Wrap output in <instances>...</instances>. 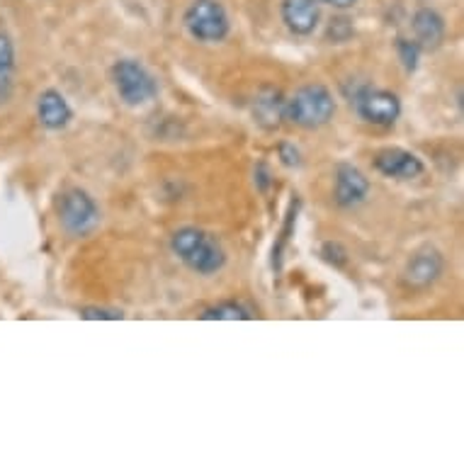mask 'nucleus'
<instances>
[{
  "label": "nucleus",
  "mask_w": 464,
  "mask_h": 464,
  "mask_svg": "<svg viewBox=\"0 0 464 464\" xmlns=\"http://www.w3.org/2000/svg\"><path fill=\"white\" fill-rule=\"evenodd\" d=\"M170 251L188 270L209 277L227 266V251L214 234L199 227H183L173 231Z\"/></svg>",
  "instance_id": "nucleus-1"
},
{
  "label": "nucleus",
  "mask_w": 464,
  "mask_h": 464,
  "mask_svg": "<svg viewBox=\"0 0 464 464\" xmlns=\"http://www.w3.org/2000/svg\"><path fill=\"white\" fill-rule=\"evenodd\" d=\"M335 114V98L326 85H302L285 100V120L299 130L314 131L326 127Z\"/></svg>",
  "instance_id": "nucleus-2"
},
{
  "label": "nucleus",
  "mask_w": 464,
  "mask_h": 464,
  "mask_svg": "<svg viewBox=\"0 0 464 464\" xmlns=\"http://www.w3.org/2000/svg\"><path fill=\"white\" fill-rule=\"evenodd\" d=\"M110 83L127 107H144L159 98V81L137 59H117L110 66Z\"/></svg>",
  "instance_id": "nucleus-3"
},
{
  "label": "nucleus",
  "mask_w": 464,
  "mask_h": 464,
  "mask_svg": "<svg viewBox=\"0 0 464 464\" xmlns=\"http://www.w3.org/2000/svg\"><path fill=\"white\" fill-rule=\"evenodd\" d=\"M183 24L199 44H219L231 32V20L219 0H192L185 10Z\"/></svg>",
  "instance_id": "nucleus-4"
},
{
  "label": "nucleus",
  "mask_w": 464,
  "mask_h": 464,
  "mask_svg": "<svg viewBox=\"0 0 464 464\" xmlns=\"http://www.w3.org/2000/svg\"><path fill=\"white\" fill-rule=\"evenodd\" d=\"M56 212H59V224L71 238L91 237L102 221L98 202L81 188H71L63 192Z\"/></svg>",
  "instance_id": "nucleus-5"
},
{
  "label": "nucleus",
  "mask_w": 464,
  "mask_h": 464,
  "mask_svg": "<svg viewBox=\"0 0 464 464\" xmlns=\"http://www.w3.org/2000/svg\"><path fill=\"white\" fill-rule=\"evenodd\" d=\"M351 102L360 120L372 127H392L401 117V100L392 91L360 85L351 95Z\"/></svg>",
  "instance_id": "nucleus-6"
},
{
  "label": "nucleus",
  "mask_w": 464,
  "mask_h": 464,
  "mask_svg": "<svg viewBox=\"0 0 464 464\" xmlns=\"http://www.w3.org/2000/svg\"><path fill=\"white\" fill-rule=\"evenodd\" d=\"M372 166L380 176L392 178V180H416L426 170L423 160L401 146H389V149L374 153Z\"/></svg>",
  "instance_id": "nucleus-7"
},
{
  "label": "nucleus",
  "mask_w": 464,
  "mask_h": 464,
  "mask_svg": "<svg viewBox=\"0 0 464 464\" xmlns=\"http://www.w3.org/2000/svg\"><path fill=\"white\" fill-rule=\"evenodd\" d=\"M442 270H445V258L442 253L433 246H423L409 258L403 267V285L413 289H426L440 280Z\"/></svg>",
  "instance_id": "nucleus-8"
},
{
  "label": "nucleus",
  "mask_w": 464,
  "mask_h": 464,
  "mask_svg": "<svg viewBox=\"0 0 464 464\" xmlns=\"http://www.w3.org/2000/svg\"><path fill=\"white\" fill-rule=\"evenodd\" d=\"M367 195H370V178L351 163H338L334 176L335 205L343 209H353V207L362 205Z\"/></svg>",
  "instance_id": "nucleus-9"
},
{
  "label": "nucleus",
  "mask_w": 464,
  "mask_h": 464,
  "mask_svg": "<svg viewBox=\"0 0 464 464\" xmlns=\"http://www.w3.org/2000/svg\"><path fill=\"white\" fill-rule=\"evenodd\" d=\"M319 0H282L280 17L282 24L297 37H309L321 23Z\"/></svg>",
  "instance_id": "nucleus-10"
},
{
  "label": "nucleus",
  "mask_w": 464,
  "mask_h": 464,
  "mask_svg": "<svg viewBox=\"0 0 464 464\" xmlns=\"http://www.w3.org/2000/svg\"><path fill=\"white\" fill-rule=\"evenodd\" d=\"M37 120L49 131H62L73 122V107L63 98L62 91L46 88L37 98Z\"/></svg>",
  "instance_id": "nucleus-11"
},
{
  "label": "nucleus",
  "mask_w": 464,
  "mask_h": 464,
  "mask_svg": "<svg viewBox=\"0 0 464 464\" xmlns=\"http://www.w3.org/2000/svg\"><path fill=\"white\" fill-rule=\"evenodd\" d=\"M413 42L420 46V52H435L445 42V17L433 8H419L411 20Z\"/></svg>",
  "instance_id": "nucleus-12"
},
{
  "label": "nucleus",
  "mask_w": 464,
  "mask_h": 464,
  "mask_svg": "<svg viewBox=\"0 0 464 464\" xmlns=\"http://www.w3.org/2000/svg\"><path fill=\"white\" fill-rule=\"evenodd\" d=\"M285 95L277 88H263L253 100V120L260 130L275 131L285 122Z\"/></svg>",
  "instance_id": "nucleus-13"
},
{
  "label": "nucleus",
  "mask_w": 464,
  "mask_h": 464,
  "mask_svg": "<svg viewBox=\"0 0 464 464\" xmlns=\"http://www.w3.org/2000/svg\"><path fill=\"white\" fill-rule=\"evenodd\" d=\"M15 71H17V56H15V42L8 32L0 30V107L5 105L13 95L15 88Z\"/></svg>",
  "instance_id": "nucleus-14"
},
{
  "label": "nucleus",
  "mask_w": 464,
  "mask_h": 464,
  "mask_svg": "<svg viewBox=\"0 0 464 464\" xmlns=\"http://www.w3.org/2000/svg\"><path fill=\"white\" fill-rule=\"evenodd\" d=\"M205 321H248L253 319L251 309H246L238 302H219V304L209 306L202 312Z\"/></svg>",
  "instance_id": "nucleus-15"
},
{
  "label": "nucleus",
  "mask_w": 464,
  "mask_h": 464,
  "mask_svg": "<svg viewBox=\"0 0 464 464\" xmlns=\"http://www.w3.org/2000/svg\"><path fill=\"white\" fill-rule=\"evenodd\" d=\"M297 207H299V199H292V205H289V212H287V219H285V227H282V231H280V241H277L273 248L275 270H280L282 267V251H285V246H287V241H289V234L295 231V224H297Z\"/></svg>",
  "instance_id": "nucleus-16"
},
{
  "label": "nucleus",
  "mask_w": 464,
  "mask_h": 464,
  "mask_svg": "<svg viewBox=\"0 0 464 464\" xmlns=\"http://www.w3.org/2000/svg\"><path fill=\"white\" fill-rule=\"evenodd\" d=\"M396 53H399V62H401L406 73H416L420 63V46L413 39L399 37L396 39Z\"/></svg>",
  "instance_id": "nucleus-17"
},
{
  "label": "nucleus",
  "mask_w": 464,
  "mask_h": 464,
  "mask_svg": "<svg viewBox=\"0 0 464 464\" xmlns=\"http://www.w3.org/2000/svg\"><path fill=\"white\" fill-rule=\"evenodd\" d=\"M321 258L326 260L328 266L343 267L345 263H348V251H345L341 244H335V241H328V244L321 246Z\"/></svg>",
  "instance_id": "nucleus-18"
},
{
  "label": "nucleus",
  "mask_w": 464,
  "mask_h": 464,
  "mask_svg": "<svg viewBox=\"0 0 464 464\" xmlns=\"http://www.w3.org/2000/svg\"><path fill=\"white\" fill-rule=\"evenodd\" d=\"M81 319L85 321H122L124 314L117 309H102V306H83Z\"/></svg>",
  "instance_id": "nucleus-19"
},
{
  "label": "nucleus",
  "mask_w": 464,
  "mask_h": 464,
  "mask_svg": "<svg viewBox=\"0 0 464 464\" xmlns=\"http://www.w3.org/2000/svg\"><path fill=\"white\" fill-rule=\"evenodd\" d=\"M277 156H280L282 166H287V168L302 166V153H299L297 146L289 144V141H282V144L277 146Z\"/></svg>",
  "instance_id": "nucleus-20"
},
{
  "label": "nucleus",
  "mask_w": 464,
  "mask_h": 464,
  "mask_svg": "<svg viewBox=\"0 0 464 464\" xmlns=\"http://www.w3.org/2000/svg\"><path fill=\"white\" fill-rule=\"evenodd\" d=\"M256 183H258V188L263 192L267 190V185H270V173H267V168L260 163L258 168H256Z\"/></svg>",
  "instance_id": "nucleus-21"
},
{
  "label": "nucleus",
  "mask_w": 464,
  "mask_h": 464,
  "mask_svg": "<svg viewBox=\"0 0 464 464\" xmlns=\"http://www.w3.org/2000/svg\"><path fill=\"white\" fill-rule=\"evenodd\" d=\"M319 3H324V5H331V8H335V10H351L358 5V0H319Z\"/></svg>",
  "instance_id": "nucleus-22"
}]
</instances>
